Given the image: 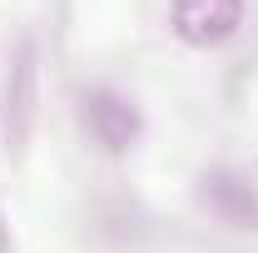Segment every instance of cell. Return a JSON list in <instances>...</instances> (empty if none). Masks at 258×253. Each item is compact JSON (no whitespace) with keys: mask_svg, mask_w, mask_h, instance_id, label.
Returning a JSON list of instances; mask_svg holds the SVG:
<instances>
[{"mask_svg":"<svg viewBox=\"0 0 258 253\" xmlns=\"http://www.w3.org/2000/svg\"><path fill=\"white\" fill-rule=\"evenodd\" d=\"M0 253H15V238H10V223H5V214H0Z\"/></svg>","mask_w":258,"mask_h":253,"instance_id":"obj_5","label":"cell"},{"mask_svg":"<svg viewBox=\"0 0 258 253\" xmlns=\"http://www.w3.org/2000/svg\"><path fill=\"white\" fill-rule=\"evenodd\" d=\"M169 25L194 50H219L243 30V0H169Z\"/></svg>","mask_w":258,"mask_h":253,"instance_id":"obj_2","label":"cell"},{"mask_svg":"<svg viewBox=\"0 0 258 253\" xmlns=\"http://www.w3.org/2000/svg\"><path fill=\"white\" fill-rule=\"evenodd\" d=\"M199 204L228 228H258V184L233 169L199 174Z\"/></svg>","mask_w":258,"mask_h":253,"instance_id":"obj_4","label":"cell"},{"mask_svg":"<svg viewBox=\"0 0 258 253\" xmlns=\"http://www.w3.org/2000/svg\"><path fill=\"white\" fill-rule=\"evenodd\" d=\"M80 124L104 154H129L144 134V114L129 95L109 90V85H95V90L80 95Z\"/></svg>","mask_w":258,"mask_h":253,"instance_id":"obj_1","label":"cell"},{"mask_svg":"<svg viewBox=\"0 0 258 253\" xmlns=\"http://www.w3.org/2000/svg\"><path fill=\"white\" fill-rule=\"evenodd\" d=\"M35 99H40V65H35V40H20L15 45V60L5 70V149L20 154L25 139L35 129Z\"/></svg>","mask_w":258,"mask_h":253,"instance_id":"obj_3","label":"cell"}]
</instances>
